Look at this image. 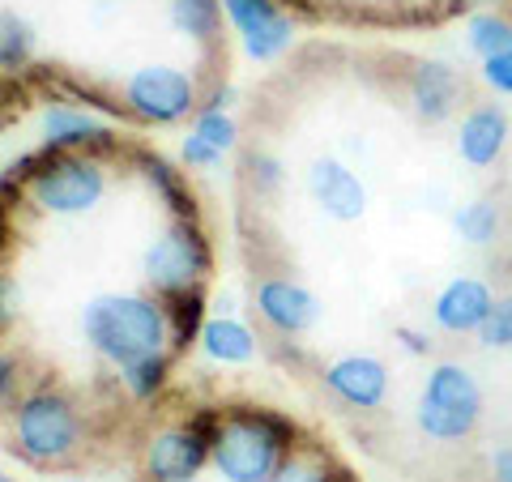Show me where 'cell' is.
<instances>
[{
    "mask_svg": "<svg viewBox=\"0 0 512 482\" xmlns=\"http://www.w3.org/2000/svg\"><path fill=\"white\" fill-rule=\"evenodd\" d=\"M299 423L282 410L265 406H227L218 414V431L210 440V465L227 482H265L295 453Z\"/></svg>",
    "mask_w": 512,
    "mask_h": 482,
    "instance_id": "1",
    "label": "cell"
},
{
    "mask_svg": "<svg viewBox=\"0 0 512 482\" xmlns=\"http://www.w3.org/2000/svg\"><path fill=\"white\" fill-rule=\"evenodd\" d=\"M86 346L107 363H137L146 355L171 350L167 303L150 295H94L82 308Z\"/></svg>",
    "mask_w": 512,
    "mask_h": 482,
    "instance_id": "2",
    "label": "cell"
},
{
    "mask_svg": "<svg viewBox=\"0 0 512 482\" xmlns=\"http://www.w3.org/2000/svg\"><path fill=\"white\" fill-rule=\"evenodd\" d=\"M13 171H18L26 197L43 214H56V218L90 214L107 197V171L77 150H43Z\"/></svg>",
    "mask_w": 512,
    "mask_h": 482,
    "instance_id": "3",
    "label": "cell"
},
{
    "mask_svg": "<svg viewBox=\"0 0 512 482\" xmlns=\"http://www.w3.org/2000/svg\"><path fill=\"white\" fill-rule=\"evenodd\" d=\"M13 448L30 465H64L82 448V414L64 393L35 389L13 410Z\"/></svg>",
    "mask_w": 512,
    "mask_h": 482,
    "instance_id": "4",
    "label": "cell"
},
{
    "mask_svg": "<svg viewBox=\"0 0 512 482\" xmlns=\"http://www.w3.org/2000/svg\"><path fill=\"white\" fill-rule=\"evenodd\" d=\"M478 419H483V389L470 367L461 363H436L423 380L419 393V410H414V423L427 440L440 444H457L474 436Z\"/></svg>",
    "mask_w": 512,
    "mask_h": 482,
    "instance_id": "5",
    "label": "cell"
},
{
    "mask_svg": "<svg viewBox=\"0 0 512 482\" xmlns=\"http://www.w3.org/2000/svg\"><path fill=\"white\" fill-rule=\"evenodd\" d=\"M210 265H214L210 239L201 235L197 222H180V218H175L171 227L146 248V256H141V273H146V282L154 286L158 299L201 291Z\"/></svg>",
    "mask_w": 512,
    "mask_h": 482,
    "instance_id": "6",
    "label": "cell"
},
{
    "mask_svg": "<svg viewBox=\"0 0 512 482\" xmlns=\"http://www.w3.org/2000/svg\"><path fill=\"white\" fill-rule=\"evenodd\" d=\"M124 103L146 124H180L197 107V82L171 64H146L124 77Z\"/></svg>",
    "mask_w": 512,
    "mask_h": 482,
    "instance_id": "7",
    "label": "cell"
},
{
    "mask_svg": "<svg viewBox=\"0 0 512 482\" xmlns=\"http://www.w3.org/2000/svg\"><path fill=\"white\" fill-rule=\"evenodd\" d=\"M210 465V436L192 423L154 431L146 444V478L150 482H197Z\"/></svg>",
    "mask_w": 512,
    "mask_h": 482,
    "instance_id": "8",
    "label": "cell"
},
{
    "mask_svg": "<svg viewBox=\"0 0 512 482\" xmlns=\"http://www.w3.org/2000/svg\"><path fill=\"white\" fill-rule=\"evenodd\" d=\"M222 13L239 30L252 60H278L295 39V26L278 9V0H222Z\"/></svg>",
    "mask_w": 512,
    "mask_h": 482,
    "instance_id": "9",
    "label": "cell"
},
{
    "mask_svg": "<svg viewBox=\"0 0 512 482\" xmlns=\"http://www.w3.org/2000/svg\"><path fill=\"white\" fill-rule=\"evenodd\" d=\"M256 312H261V320L274 333L295 337V333H308L320 320V299L291 278H265L256 286Z\"/></svg>",
    "mask_w": 512,
    "mask_h": 482,
    "instance_id": "10",
    "label": "cell"
},
{
    "mask_svg": "<svg viewBox=\"0 0 512 482\" xmlns=\"http://www.w3.org/2000/svg\"><path fill=\"white\" fill-rule=\"evenodd\" d=\"M325 389L355 410H380L389 397V367L376 355H342L325 367Z\"/></svg>",
    "mask_w": 512,
    "mask_h": 482,
    "instance_id": "11",
    "label": "cell"
},
{
    "mask_svg": "<svg viewBox=\"0 0 512 482\" xmlns=\"http://www.w3.org/2000/svg\"><path fill=\"white\" fill-rule=\"evenodd\" d=\"M308 192L333 222H355L367 210V188L338 158H316L308 167Z\"/></svg>",
    "mask_w": 512,
    "mask_h": 482,
    "instance_id": "12",
    "label": "cell"
},
{
    "mask_svg": "<svg viewBox=\"0 0 512 482\" xmlns=\"http://www.w3.org/2000/svg\"><path fill=\"white\" fill-rule=\"evenodd\" d=\"M495 308V295L483 278H470V273H461L444 286L431 303V320L444 329V333H478L483 329V320L491 316Z\"/></svg>",
    "mask_w": 512,
    "mask_h": 482,
    "instance_id": "13",
    "label": "cell"
},
{
    "mask_svg": "<svg viewBox=\"0 0 512 482\" xmlns=\"http://www.w3.org/2000/svg\"><path fill=\"white\" fill-rule=\"evenodd\" d=\"M461 94H466V82H461V73L444 60H423L419 69L410 73V107H414V116L427 124H440L453 116Z\"/></svg>",
    "mask_w": 512,
    "mask_h": 482,
    "instance_id": "14",
    "label": "cell"
},
{
    "mask_svg": "<svg viewBox=\"0 0 512 482\" xmlns=\"http://www.w3.org/2000/svg\"><path fill=\"white\" fill-rule=\"evenodd\" d=\"M508 146V116L495 103H478L470 107L457 124V154L466 158L470 167H495L500 154Z\"/></svg>",
    "mask_w": 512,
    "mask_h": 482,
    "instance_id": "15",
    "label": "cell"
},
{
    "mask_svg": "<svg viewBox=\"0 0 512 482\" xmlns=\"http://www.w3.org/2000/svg\"><path fill=\"white\" fill-rule=\"evenodd\" d=\"M43 133H47V150H82V146H103V141H111V133L99 120L77 107H64V103L43 111Z\"/></svg>",
    "mask_w": 512,
    "mask_h": 482,
    "instance_id": "16",
    "label": "cell"
},
{
    "mask_svg": "<svg viewBox=\"0 0 512 482\" xmlns=\"http://www.w3.org/2000/svg\"><path fill=\"white\" fill-rule=\"evenodd\" d=\"M201 350L210 355L214 363H252L256 359V337L252 329L244 325V320H235V316H218V320H205L201 325Z\"/></svg>",
    "mask_w": 512,
    "mask_h": 482,
    "instance_id": "17",
    "label": "cell"
},
{
    "mask_svg": "<svg viewBox=\"0 0 512 482\" xmlns=\"http://www.w3.org/2000/svg\"><path fill=\"white\" fill-rule=\"evenodd\" d=\"M167 22L180 30V35H188V39L210 43V39H218L222 5H218V0H171V5H167Z\"/></svg>",
    "mask_w": 512,
    "mask_h": 482,
    "instance_id": "18",
    "label": "cell"
},
{
    "mask_svg": "<svg viewBox=\"0 0 512 482\" xmlns=\"http://www.w3.org/2000/svg\"><path fill=\"white\" fill-rule=\"evenodd\" d=\"M453 231L466 239L470 248H487L500 239V205L491 197H474L453 214Z\"/></svg>",
    "mask_w": 512,
    "mask_h": 482,
    "instance_id": "19",
    "label": "cell"
},
{
    "mask_svg": "<svg viewBox=\"0 0 512 482\" xmlns=\"http://www.w3.org/2000/svg\"><path fill=\"white\" fill-rule=\"evenodd\" d=\"M163 303H167V320H171V355H184V350L201 337L205 299H201V291H188V295H175Z\"/></svg>",
    "mask_w": 512,
    "mask_h": 482,
    "instance_id": "20",
    "label": "cell"
},
{
    "mask_svg": "<svg viewBox=\"0 0 512 482\" xmlns=\"http://www.w3.org/2000/svg\"><path fill=\"white\" fill-rule=\"evenodd\" d=\"M171 350H163V355H146V359H137V363H124L120 367V384L128 389V397H137V401H150L154 393H163V384L171 376Z\"/></svg>",
    "mask_w": 512,
    "mask_h": 482,
    "instance_id": "21",
    "label": "cell"
},
{
    "mask_svg": "<svg viewBox=\"0 0 512 482\" xmlns=\"http://www.w3.org/2000/svg\"><path fill=\"white\" fill-rule=\"evenodd\" d=\"M466 43L478 60L504 52V47H512V18H504V13H495V9L474 13L466 22Z\"/></svg>",
    "mask_w": 512,
    "mask_h": 482,
    "instance_id": "22",
    "label": "cell"
},
{
    "mask_svg": "<svg viewBox=\"0 0 512 482\" xmlns=\"http://www.w3.org/2000/svg\"><path fill=\"white\" fill-rule=\"evenodd\" d=\"M35 56V35L30 26L18 18V13H0V69L18 73L22 64H30Z\"/></svg>",
    "mask_w": 512,
    "mask_h": 482,
    "instance_id": "23",
    "label": "cell"
},
{
    "mask_svg": "<svg viewBox=\"0 0 512 482\" xmlns=\"http://www.w3.org/2000/svg\"><path fill=\"white\" fill-rule=\"evenodd\" d=\"M150 184L171 201L175 218H180V222H197V201H192V192H188V184H184V175L175 171V167H167L163 158H150Z\"/></svg>",
    "mask_w": 512,
    "mask_h": 482,
    "instance_id": "24",
    "label": "cell"
},
{
    "mask_svg": "<svg viewBox=\"0 0 512 482\" xmlns=\"http://www.w3.org/2000/svg\"><path fill=\"white\" fill-rule=\"evenodd\" d=\"M265 482H333V478H329V465L316 453H291Z\"/></svg>",
    "mask_w": 512,
    "mask_h": 482,
    "instance_id": "25",
    "label": "cell"
},
{
    "mask_svg": "<svg viewBox=\"0 0 512 482\" xmlns=\"http://www.w3.org/2000/svg\"><path fill=\"white\" fill-rule=\"evenodd\" d=\"M478 342L487 350H512V295L495 299L491 316L483 320V329H478Z\"/></svg>",
    "mask_w": 512,
    "mask_h": 482,
    "instance_id": "26",
    "label": "cell"
},
{
    "mask_svg": "<svg viewBox=\"0 0 512 482\" xmlns=\"http://www.w3.org/2000/svg\"><path fill=\"white\" fill-rule=\"evenodd\" d=\"M192 133L210 141L218 154H227L235 146V120L227 116V111H218V107H201V116H197V124H192Z\"/></svg>",
    "mask_w": 512,
    "mask_h": 482,
    "instance_id": "27",
    "label": "cell"
},
{
    "mask_svg": "<svg viewBox=\"0 0 512 482\" xmlns=\"http://www.w3.org/2000/svg\"><path fill=\"white\" fill-rule=\"evenodd\" d=\"M483 82L495 94H512V47H504V52L483 60Z\"/></svg>",
    "mask_w": 512,
    "mask_h": 482,
    "instance_id": "28",
    "label": "cell"
},
{
    "mask_svg": "<svg viewBox=\"0 0 512 482\" xmlns=\"http://www.w3.org/2000/svg\"><path fill=\"white\" fill-rule=\"evenodd\" d=\"M248 171H252L256 192H274V188H282V163H278L274 154H252V158H248Z\"/></svg>",
    "mask_w": 512,
    "mask_h": 482,
    "instance_id": "29",
    "label": "cell"
},
{
    "mask_svg": "<svg viewBox=\"0 0 512 482\" xmlns=\"http://www.w3.org/2000/svg\"><path fill=\"white\" fill-rule=\"evenodd\" d=\"M180 158H184V167H192V171H205V167H214L222 154H218V150H214L205 137L188 133V137H184V150H180Z\"/></svg>",
    "mask_w": 512,
    "mask_h": 482,
    "instance_id": "30",
    "label": "cell"
},
{
    "mask_svg": "<svg viewBox=\"0 0 512 482\" xmlns=\"http://www.w3.org/2000/svg\"><path fill=\"white\" fill-rule=\"evenodd\" d=\"M22 308V286L18 278H9V273H0V329L13 325V316Z\"/></svg>",
    "mask_w": 512,
    "mask_h": 482,
    "instance_id": "31",
    "label": "cell"
},
{
    "mask_svg": "<svg viewBox=\"0 0 512 482\" xmlns=\"http://www.w3.org/2000/svg\"><path fill=\"white\" fill-rule=\"evenodd\" d=\"M491 482H512V444H500L491 453Z\"/></svg>",
    "mask_w": 512,
    "mask_h": 482,
    "instance_id": "32",
    "label": "cell"
},
{
    "mask_svg": "<svg viewBox=\"0 0 512 482\" xmlns=\"http://www.w3.org/2000/svg\"><path fill=\"white\" fill-rule=\"evenodd\" d=\"M13 389H18V367H13L9 355H0V406L13 401Z\"/></svg>",
    "mask_w": 512,
    "mask_h": 482,
    "instance_id": "33",
    "label": "cell"
},
{
    "mask_svg": "<svg viewBox=\"0 0 512 482\" xmlns=\"http://www.w3.org/2000/svg\"><path fill=\"white\" fill-rule=\"evenodd\" d=\"M397 337H402V346L410 350V355H427V350H431V342H427V333H419V329H397Z\"/></svg>",
    "mask_w": 512,
    "mask_h": 482,
    "instance_id": "34",
    "label": "cell"
},
{
    "mask_svg": "<svg viewBox=\"0 0 512 482\" xmlns=\"http://www.w3.org/2000/svg\"><path fill=\"white\" fill-rule=\"evenodd\" d=\"M0 482H13V478H5V474H0Z\"/></svg>",
    "mask_w": 512,
    "mask_h": 482,
    "instance_id": "35",
    "label": "cell"
},
{
    "mask_svg": "<svg viewBox=\"0 0 512 482\" xmlns=\"http://www.w3.org/2000/svg\"><path fill=\"white\" fill-rule=\"evenodd\" d=\"M69 482H82V478H69Z\"/></svg>",
    "mask_w": 512,
    "mask_h": 482,
    "instance_id": "36",
    "label": "cell"
},
{
    "mask_svg": "<svg viewBox=\"0 0 512 482\" xmlns=\"http://www.w3.org/2000/svg\"><path fill=\"white\" fill-rule=\"evenodd\" d=\"M389 5H397V0H389Z\"/></svg>",
    "mask_w": 512,
    "mask_h": 482,
    "instance_id": "37",
    "label": "cell"
}]
</instances>
